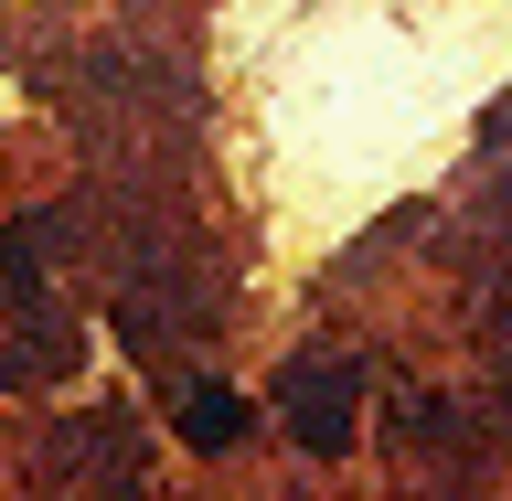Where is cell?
<instances>
[{
	"label": "cell",
	"mask_w": 512,
	"mask_h": 501,
	"mask_svg": "<svg viewBox=\"0 0 512 501\" xmlns=\"http://www.w3.org/2000/svg\"><path fill=\"white\" fill-rule=\"evenodd\" d=\"M288 406H299V438H310V448H342V427H352V395H342V384L299 374V384H288Z\"/></svg>",
	"instance_id": "obj_1"
},
{
	"label": "cell",
	"mask_w": 512,
	"mask_h": 501,
	"mask_svg": "<svg viewBox=\"0 0 512 501\" xmlns=\"http://www.w3.org/2000/svg\"><path fill=\"white\" fill-rule=\"evenodd\" d=\"M182 427H192V448H235L246 438V406H235V395H192Z\"/></svg>",
	"instance_id": "obj_2"
}]
</instances>
